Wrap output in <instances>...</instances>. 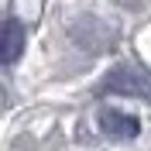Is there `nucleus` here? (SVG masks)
Listing matches in <instances>:
<instances>
[{
	"label": "nucleus",
	"instance_id": "3",
	"mask_svg": "<svg viewBox=\"0 0 151 151\" xmlns=\"http://www.w3.org/2000/svg\"><path fill=\"white\" fill-rule=\"evenodd\" d=\"M24 41H28V35H24V28H21V21L7 17L4 21V41H0V58L7 62V65H14L21 58V52H24Z\"/></svg>",
	"mask_w": 151,
	"mask_h": 151
},
{
	"label": "nucleus",
	"instance_id": "2",
	"mask_svg": "<svg viewBox=\"0 0 151 151\" xmlns=\"http://www.w3.org/2000/svg\"><path fill=\"white\" fill-rule=\"evenodd\" d=\"M100 131H103L106 137H113V141H131V137L141 134V124H137V117H131V113L100 110Z\"/></svg>",
	"mask_w": 151,
	"mask_h": 151
},
{
	"label": "nucleus",
	"instance_id": "1",
	"mask_svg": "<svg viewBox=\"0 0 151 151\" xmlns=\"http://www.w3.org/2000/svg\"><path fill=\"white\" fill-rule=\"evenodd\" d=\"M106 89L110 93H124V96H151V72L134 69V65H120L110 72Z\"/></svg>",
	"mask_w": 151,
	"mask_h": 151
}]
</instances>
